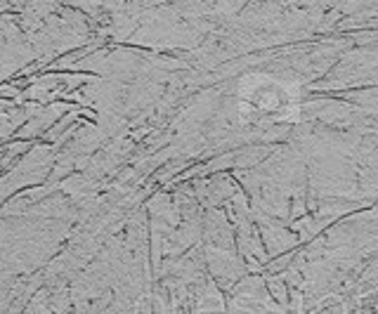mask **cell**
Returning <instances> with one entry per match:
<instances>
[{
  "label": "cell",
  "instance_id": "cell-1",
  "mask_svg": "<svg viewBox=\"0 0 378 314\" xmlns=\"http://www.w3.org/2000/svg\"><path fill=\"white\" fill-rule=\"evenodd\" d=\"M294 93L279 81L272 78H258V83H244L241 88V107L248 119L256 121H279L286 119L296 109Z\"/></svg>",
  "mask_w": 378,
  "mask_h": 314
}]
</instances>
